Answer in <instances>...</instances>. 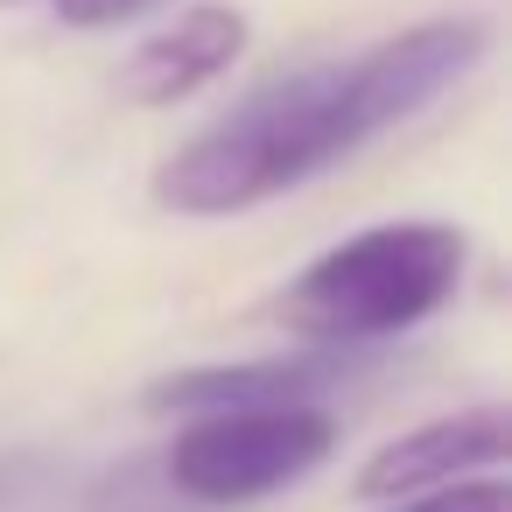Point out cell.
<instances>
[{
	"label": "cell",
	"mask_w": 512,
	"mask_h": 512,
	"mask_svg": "<svg viewBox=\"0 0 512 512\" xmlns=\"http://www.w3.org/2000/svg\"><path fill=\"white\" fill-rule=\"evenodd\" d=\"M463 232L442 218H407V225H372L323 260H309L281 295L274 316L281 330L309 344H379L414 323H428L456 288H463Z\"/></svg>",
	"instance_id": "7a4b0ae2"
},
{
	"label": "cell",
	"mask_w": 512,
	"mask_h": 512,
	"mask_svg": "<svg viewBox=\"0 0 512 512\" xmlns=\"http://www.w3.org/2000/svg\"><path fill=\"white\" fill-rule=\"evenodd\" d=\"M386 512H512V491H505V477H456V484L400 498Z\"/></svg>",
	"instance_id": "ba28073f"
},
{
	"label": "cell",
	"mask_w": 512,
	"mask_h": 512,
	"mask_svg": "<svg viewBox=\"0 0 512 512\" xmlns=\"http://www.w3.org/2000/svg\"><path fill=\"white\" fill-rule=\"evenodd\" d=\"M29 477H36V463H29V456H15V463H0V498H15V491H22Z\"/></svg>",
	"instance_id": "30bf717a"
},
{
	"label": "cell",
	"mask_w": 512,
	"mask_h": 512,
	"mask_svg": "<svg viewBox=\"0 0 512 512\" xmlns=\"http://www.w3.org/2000/svg\"><path fill=\"white\" fill-rule=\"evenodd\" d=\"M92 512H190L169 484H162V463H120L92 484Z\"/></svg>",
	"instance_id": "52a82bcc"
},
{
	"label": "cell",
	"mask_w": 512,
	"mask_h": 512,
	"mask_svg": "<svg viewBox=\"0 0 512 512\" xmlns=\"http://www.w3.org/2000/svg\"><path fill=\"white\" fill-rule=\"evenodd\" d=\"M246 36H253V22H246L239 8L204 0V8H190L176 29L148 36V43L127 57L120 92H127L134 106H183L190 92L218 85V78L246 57Z\"/></svg>",
	"instance_id": "8992f818"
},
{
	"label": "cell",
	"mask_w": 512,
	"mask_h": 512,
	"mask_svg": "<svg viewBox=\"0 0 512 512\" xmlns=\"http://www.w3.org/2000/svg\"><path fill=\"white\" fill-rule=\"evenodd\" d=\"M330 449H337V421L323 407H232V414H197L155 463L190 512H218L309 477Z\"/></svg>",
	"instance_id": "3957f363"
},
{
	"label": "cell",
	"mask_w": 512,
	"mask_h": 512,
	"mask_svg": "<svg viewBox=\"0 0 512 512\" xmlns=\"http://www.w3.org/2000/svg\"><path fill=\"white\" fill-rule=\"evenodd\" d=\"M512 449V421L505 407H463V414H442L428 428H407L400 442L372 449L365 470H358V498L372 505H400V498H421V491H442L456 477H491Z\"/></svg>",
	"instance_id": "277c9868"
},
{
	"label": "cell",
	"mask_w": 512,
	"mask_h": 512,
	"mask_svg": "<svg viewBox=\"0 0 512 512\" xmlns=\"http://www.w3.org/2000/svg\"><path fill=\"white\" fill-rule=\"evenodd\" d=\"M351 379V358H253V365H197L169 372L141 393L148 414H232V407H316Z\"/></svg>",
	"instance_id": "5b68a950"
},
{
	"label": "cell",
	"mask_w": 512,
	"mask_h": 512,
	"mask_svg": "<svg viewBox=\"0 0 512 512\" xmlns=\"http://www.w3.org/2000/svg\"><path fill=\"white\" fill-rule=\"evenodd\" d=\"M491 29L477 15L421 22L365 50L358 64H323L260 85L246 106L190 134L162 169H155V204L183 218H225L246 204H267L330 162L358 155L372 134L414 120L428 99H442L456 78L484 64Z\"/></svg>",
	"instance_id": "6da1fadb"
},
{
	"label": "cell",
	"mask_w": 512,
	"mask_h": 512,
	"mask_svg": "<svg viewBox=\"0 0 512 512\" xmlns=\"http://www.w3.org/2000/svg\"><path fill=\"white\" fill-rule=\"evenodd\" d=\"M0 8H29V0H0ZM43 8H57L71 29H120L148 8H162V0H43Z\"/></svg>",
	"instance_id": "9c48e42d"
}]
</instances>
